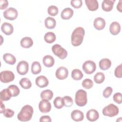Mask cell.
<instances>
[{"label":"cell","instance_id":"1","mask_svg":"<svg viewBox=\"0 0 122 122\" xmlns=\"http://www.w3.org/2000/svg\"><path fill=\"white\" fill-rule=\"evenodd\" d=\"M85 34L84 29L81 27H77L73 30L71 36V43L73 46L80 45L83 40Z\"/></svg>","mask_w":122,"mask_h":122},{"label":"cell","instance_id":"2","mask_svg":"<svg viewBox=\"0 0 122 122\" xmlns=\"http://www.w3.org/2000/svg\"><path fill=\"white\" fill-rule=\"evenodd\" d=\"M33 113V109L30 105H24L21 109L20 112L18 114V119L21 122H27L30 121Z\"/></svg>","mask_w":122,"mask_h":122},{"label":"cell","instance_id":"3","mask_svg":"<svg viewBox=\"0 0 122 122\" xmlns=\"http://www.w3.org/2000/svg\"><path fill=\"white\" fill-rule=\"evenodd\" d=\"M75 102L79 106H85L87 102V92L86 91L82 89L78 90L75 94Z\"/></svg>","mask_w":122,"mask_h":122},{"label":"cell","instance_id":"4","mask_svg":"<svg viewBox=\"0 0 122 122\" xmlns=\"http://www.w3.org/2000/svg\"><path fill=\"white\" fill-rule=\"evenodd\" d=\"M119 113V108L112 103L109 104L105 106L102 110V113L104 116L113 117L117 115Z\"/></svg>","mask_w":122,"mask_h":122},{"label":"cell","instance_id":"5","mask_svg":"<svg viewBox=\"0 0 122 122\" xmlns=\"http://www.w3.org/2000/svg\"><path fill=\"white\" fill-rule=\"evenodd\" d=\"M51 50L53 53L61 59H64L67 56V51L59 44H56L53 45Z\"/></svg>","mask_w":122,"mask_h":122},{"label":"cell","instance_id":"6","mask_svg":"<svg viewBox=\"0 0 122 122\" xmlns=\"http://www.w3.org/2000/svg\"><path fill=\"white\" fill-rule=\"evenodd\" d=\"M96 68V64L92 61H86L82 65V69L86 74H91L93 73L95 71Z\"/></svg>","mask_w":122,"mask_h":122},{"label":"cell","instance_id":"7","mask_svg":"<svg viewBox=\"0 0 122 122\" xmlns=\"http://www.w3.org/2000/svg\"><path fill=\"white\" fill-rule=\"evenodd\" d=\"M0 81L3 83H8L14 80L15 76L14 73L10 71H4L0 72Z\"/></svg>","mask_w":122,"mask_h":122},{"label":"cell","instance_id":"8","mask_svg":"<svg viewBox=\"0 0 122 122\" xmlns=\"http://www.w3.org/2000/svg\"><path fill=\"white\" fill-rule=\"evenodd\" d=\"M18 13L16 9L14 8H9L3 12L4 17L9 20H13L18 17Z\"/></svg>","mask_w":122,"mask_h":122},{"label":"cell","instance_id":"9","mask_svg":"<svg viewBox=\"0 0 122 122\" xmlns=\"http://www.w3.org/2000/svg\"><path fill=\"white\" fill-rule=\"evenodd\" d=\"M29 71V64L25 61H20L17 66V71L20 75H25Z\"/></svg>","mask_w":122,"mask_h":122},{"label":"cell","instance_id":"10","mask_svg":"<svg viewBox=\"0 0 122 122\" xmlns=\"http://www.w3.org/2000/svg\"><path fill=\"white\" fill-rule=\"evenodd\" d=\"M51 108V103L46 100L42 99L40 101L39 104V109L41 112L42 113L49 112Z\"/></svg>","mask_w":122,"mask_h":122},{"label":"cell","instance_id":"11","mask_svg":"<svg viewBox=\"0 0 122 122\" xmlns=\"http://www.w3.org/2000/svg\"><path fill=\"white\" fill-rule=\"evenodd\" d=\"M56 77L59 80H64L68 76V69L63 66L60 67L57 69L55 72Z\"/></svg>","mask_w":122,"mask_h":122},{"label":"cell","instance_id":"12","mask_svg":"<svg viewBox=\"0 0 122 122\" xmlns=\"http://www.w3.org/2000/svg\"><path fill=\"white\" fill-rule=\"evenodd\" d=\"M35 83L37 86H38L39 87L44 88L48 85L49 81L45 76L41 75L36 78Z\"/></svg>","mask_w":122,"mask_h":122},{"label":"cell","instance_id":"13","mask_svg":"<svg viewBox=\"0 0 122 122\" xmlns=\"http://www.w3.org/2000/svg\"><path fill=\"white\" fill-rule=\"evenodd\" d=\"M86 117L89 121L94 122L98 119L99 114L96 110L91 109L87 112L86 113Z\"/></svg>","mask_w":122,"mask_h":122},{"label":"cell","instance_id":"14","mask_svg":"<svg viewBox=\"0 0 122 122\" xmlns=\"http://www.w3.org/2000/svg\"><path fill=\"white\" fill-rule=\"evenodd\" d=\"M1 30L6 35H10L13 32V27L12 24L5 22L2 24Z\"/></svg>","mask_w":122,"mask_h":122},{"label":"cell","instance_id":"15","mask_svg":"<svg viewBox=\"0 0 122 122\" xmlns=\"http://www.w3.org/2000/svg\"><path fill=\"white\" fill-rule=\"evenodd\" d=\"M71 118L75 122H80L83 120L84 118V115L83 112L78 110H73L71 112Z\"/></svg>","mask_w":122,"mask_h":122},{"label":"cell","instance_id":"16","mask_svg":"<svg viewBox=\"0 0 122 122\" xmlns=\"http://www.w3.org/2000/svg\"><path fill=\"white\" fill-rule=\"evenodd\" d=\"M115 0H104L102 4V7L105 11H110L112 10Z\"/></svg>","mask_w":122,"mask_h":122},{"label":"cell","instance_id":"17","mask_svg":"<svg viewBox=\"0 0 122 122\" xmlns=\"http://www.w3.org/2000/svg\"><path fill=\"white\" fill-rule=\"evenodd\" d=\"M105 24V20L101 17L96 18L93 22L94 27L97 30H102L104 29Z\"/></svg>","mask_w":122,"mask_h":122},{"label":"cell","instance_id":"18","mask_svg":"<svg viewBox=\"0 0 122 122\" xmlns=\"http://www.w3.org/2000/svg\"><path fill=\"white\" fill-rule=\"evenodd\" d=\"M110 32L113 35H116L121 30V26L117 21L112 22L110 26Z\"/></svg>","mask_w":122,"mask_h":122},{"label":"cell","instance_id":"19","mask_svg":"<svg viewBox=\"0 0 122 122\" xmlns=\"http://www.w3.org/2000/svg\"><path fill=\"white\" fill-rule=\"evenodd\" d=\"M86 5L91 11H95L98 9L99 4L97 0H85Z\"/></svg>","mask_w":122,"mask_h":122},{"label":"cell","instance_id":"20","mask_svg":"<svg viewBox=\"0 0 122 122\" xmlns=\"http://www.w3.org/2000/svg\"><path fill=\"white\" fill-rule=\"evenodd\" d=\"M73 10L70 8H66L62 10L61 16L63 20H67L71 18L73 16Z\"/></svg>","mask_w":122,"mask_h":122},{"label":"cell","instance_id":"21","mask_svg":"<svg viewBox=\"0 0 122 122\" xmlns=\"http://www.w3.org/2000/svg\"><path fill=\"white\" fill-rule=\"evenodd\" d=\"M99 67L102 70H107L110 68L112 65L111 61L107 58H103L100 60L99 63Z\"/></svg>","mask_w":122,"mask_h":122},{"label":"cell","instance_id":"22","mask_svg":"<svg viewBox=\"0 0 122 122\" xmlns=\"http://www.w3.org/2000/svg\"><path fill=\"white\" fill-rule=\"evenodd\" d=\"M20 44L21 46L24 48H29L32 46L33 42L31 38L25 37L21 40Z\"/></svg>","mask_w":122,"mask_h":122},{"label":"cell","instance_id":"23","mask_svg":"<svg viewBox=\"0 0 122 122\" xmlns=\"http://www.w3.org/2000/svg\"><path fill=\"white\" fill-rule=\"evenodd\" d=\"M3 59L6 63L10 65H13L16 62V58L10 53L4 54L3 56Z\"/></svg>","mask_w":122,"mask_h":122},{"label":"cell","instance_id":"24","mask_svg":"<svg viewBox=\"0 0 122 122\" xmlns=\"http://www.w3.org/2000/svg\"><path fill=\"white\" fill-rule=\"evenodd\" d=\"M42 62L45 66L51 67L53 66L54 64V59L51 56L47 55L43 57Z\"/></svg>","mask_w":122,"mask_h":122},{"label":"cell","instance_id":"25","mask_svg":"<svg viewBox=\"0 0 122 122\" xmlns=\"http://www.w3.org/2000/svg\"><path fill=\"white\" fill-rule=\"evenodd\" d=\"M0 100L2 101H7L9 100L12 97L10 90L7 89H4L0 92Z\"/></svg>","mask_w":122,"mask_h":122},{"label":"cell","instance_id":"26","mask_svg":"<svg viewBox=\"0 0 122 122\" xmlns=\"http://www.w3.org/2000/svg\"><path fill=\"white\" fill-rule=\"evenodd\" d=\"M45 27L49 29H54L56 26V22L55 20L51 17H48L44 20Z\"/></svg>","mask_w":122,"mask_h":122},{"label":"cell","instance_id":"27","mask_svg":"<svg viewBox=\"0 0 122 122\" xmlns=\"http://www.w3.org/2000/svg\"><path fill=\"white\" fill-rule=\"evenodd\" d=\"M31 72L33 74H38L41 72V67L40 63L38 61H34L31 64Z\"/></svg>","mask_w":122,"mask_h":122},{"label":"cell","instance_id":"28","mask_svg":"<svg viewBox=\"0 0 122 122\" xmlns=\"http://www.w3.org/2000/svg\"><path fill=\"white\" fill-rule=\"evenodd\" d=\"M53 95V92L50 90H46L43 91L41 93V97L42 99L48 101L51 100Z\"/></svg>","mask_w":122,"mask_h":122},{"label":"cell","instance_id":"29","mask_svg":"<svg viewBox=\"0 0 122 122\" xmlns=\"http://www.w3.org/2000/svg\"><path fill=\"white\" fill-rule=\"evenodd\" d=\"M44 39L47 43H51L56 40V35L52 32H48L45 34Z\"/></svg>","mask_w":122,"mask_h":122},{"label":"cell","instance_id":"30","mask_svg":"<svg viewBox=\"0 0 122 122\" xmlns=\"http://www.w3.org/2000/svg\"><path fill=\"white\" fill-rule=\"evenodd\" d=\"M20 84L24 89H30L32 85L30 81L27 78H23L20 81Z\"/></svg>","mask_w":122,"mask_h":122},{"label":"cell","instance_id":"31","mask_svg":"<svg viewBox=\"0 0 122 122\" xmlns=\"http://www.w3.org/2000/svg\"><path fill=\"white\" fill-rule=\"evenodd\" d=\"M83 76L81 71L79 69H74L71 72V77L74 80H80L82 78Z\"/></svg>","mask_w":122,"mask_h":122},{"label":"cell","instance_id":"32","mask_svg":"<svg viewBox=\"0 0 122 122\" xmlns=\"http://www.w3.org/2000/svg\"><path fill=\"white\" fill-rule=\"evenodd\" d=\"M105 80V75L102 72H97L94 76V81L98 84L102 83Z\"/></svg>","mask_w":122,"mask_h":122},{"label":"cell","instance_id":"33","mask_svg":"<svg viewBox=\"0 0 122 122\" xmlns=\"http://www.w3.org/2000/svg\"><path fill=\"white\" fill-rule=\"evenodd\" d=\"M8 89L10 90L12 97L17 96L20 93V89L18 86L15 85H10L8 87Z\"/></svg>","mask_w":122,"mask_h":122},{"label":"cell","instance_id":"34","mask_svg":"<svg viewBox=\"0 0 122 122\" xmlns=\"http://www.w3.org/2000/svg\"><path fill=\"white\" fill-rule=\"evenodd\" d=\"M53 104L55 108L57 109H61L64 106L62 98L61 97H57L53 101Z\"/></svg>","mask_w":122,"mask_h":122},{"label":"cell","instance_id":"35","mask_svg":"<svg viewBox=\"0 0 122 122\" xmlns=\"http://www.w3.org/2000/svg\"><path fill=\"white\" fill-rule=\"evenodd\" d=\"M93 82L90 79H85L82 82V86L86 89H90L92 87Z\"/></svg>","mask_w":122,"mask_h":122},{"label":"cell","instance_id":"36","mask_svg":"<svg viewBox=\"0 0 122 122\" xmlns=\"http://www.w3.org/2000/svg\"><path fill=\"white\" fill-rule=\"evenodd\" d=\"M58 8L54 5H51L48 8V14L52 16H56L58 13Z\"/></svg>","mask_w":122,"mask_h":122},{"label":"cell","instance_id":"37","mask_svg":"<svg viewBox=\"0 0 122 122\" xmlns=\"http://www.w3.org/2000/svg\"><path fill=\"white\" fill-rule=\"evenodd\" d=\"M63 101L64 103V106L67 107H70L73 104V100L69 96H64L63 98Z\"/></svg>","mask_w":122,"mask_h":122},{"label":"cell","instance_id":"38","mask_svg":"<svg viewBox=\"0 0 122 122\" xmlns=\"http://www.w3.org/2000/svg\"><path fill=\"white\" fill-rule=\"evenodd\" d=\"M113 101L118 104H121L122 102V94L120 92H116L113 96Z\"/></svg>","mask_w":122,"mask_h":122},{"label":"cell","instance_id":"39","mask_svg":"<svg viewBox=\"0 0 122 122\" xmlns=\"http://www.w3.org/2000/svg\"><path fill=\"white\" fill-rule=\"evenodd\" d=\"M71 5L75 9L81 8L82 5L81 0H72L71 1Z\"/></svg>","mask_w":122,"mask_h":122},{"label":"cell","instance_id":"40","mask_svg":"<svg viewBox=\"0 0 122 122\" xmlns=\"http://www.w3.org/2000/svg\"><path fill=\"white\" fill-rule=\"evenodd\" d=\"M122 64H120L115 68L114 71V75L117 78H122Z\"/></svg>","mask_w":122,"mask_h":122},{"label":"cell","instance_id":"41","mask_svg":"<svg viewBox=\"0 0 122 122\" xmlns=\"http://www.w3.org/2000/svg\"><path fill=\"white\" fill-rule=\"evenodd\" d=\"M112 92V89L111 87H106L103 92V96L106 98H107L110 97V96L111 95V94Z\"/></svg>","mask_w":122,"mask_h":122},{"label":"cell","instance_id":"42","mask_svg":"<svg viewBox=\"0 0 122 122\" xmlns=\"http://www.w3.org/2000/svg\"><path fill=\"white\" fill-rule=\"evenodd\" d=\"M3 113L5 117L7 118H11L13 116L14 114V112L10 109H7L5 110Z\"/></svg>","mask_w":122,"mask_h":122},{"label":"cell","instance_id":"43","mask_svg":"<svg viewBox=\"0 0 122 122\" xmlns=\"http://www.w3.org/2000/svg\"><path fill=\"white\" fill-rule=\"evenodd\" d=\"M0 10L5 9L8 6V1L6 0H0Z\"/></svg>","mask_w":122,"mask_h":122},{"label":"cell","instance_id":"44","mask_svg":"<svg viewBox=\"0 0 122 122\" xmlns=\"http://www.w3.org/2000/svg\"><path fill=\"white\" fill-rule=\"evenodd\" d=\"M40 122H51V119L49 116L48 115H44L41 116L40 119Z\"/></svg>","mask_w":122,"mask_h":122},{"label":"cell","instance_id":"45","mask_svg":"<svg viewBox=\"0 0 122 122\" xmlns=\"http://www.w3.org/2000/svg\"><path fill=\"white\" fill-rule=\"evenodd\" d=\"M117 9L118 10H119L120 12H122V0H120L119 2H118V3L117 4Z\"/></svg>","mask_w":122,"mask_h":122},{"label":"cell","instance_id":"46","mask_svg":"<svg viewBox=\"0 0 122 122\" xmlns=\"http://www.w3.org/2000/svg\"><path fill=\"white\" fill-rule=\"evenodd\" d=\"M5 110V107L4 104L2 103V101L1 100L0 101V113H2L4 112V111Z\"/></svg>","mask_w":122,"mask_h":122}]
</instances>
